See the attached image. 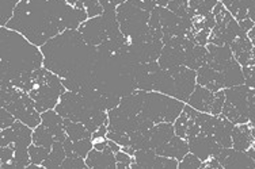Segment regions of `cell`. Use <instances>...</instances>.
<instances>
[{
  "instance_id": "6da1fadb",
  "label": "cell",
  "mask_w": 255,
  "mask_h": 169,
  "mask_svg": "<svg viewBox=\"0 0 255 169\" xmlns=\"http://www.w3.org/2000/svg\"><path fill=\"white\" fill-rule=\"evenodd\" d=\"M87 19L86 8L71 5L67 0H20L5 27L42 46L65 30L79 29Z\"/></svg>"
},
{
  "instance_id": "7a4b0ae2",
  "label": "cell",
  "mask_w": 255,
  "mask_h": 169,
  "mask_svg": "<svg viewBox=\"0 0 255 169\" xmlns=\"http://www.w3.org/2000/svg\"><path fill=\"white\" fill-rule=\"evenodd\" d=\"M44 67L56 73L68 91L83 92L94 88V69L98 49L84 41L82 33L65 30L41 46Z\"/></svg>"
},
{
  "instance_id": "3957f363",
  "label": "cell",
  "mask_w": 255,
  "mask_h": 169,
  "mask_svg": "<svg viewBox=\"0 0 255 169\" xmlns=\"http://www.w3.org/2000/svg\"><path fill=\"white\" fill-rule=\"evenodd\" d=\"M1 85L29 92L33 73L44 67V54L22 34L3 26L0 29Z\"/></svg>"
},
{
  "instance_id": "277c9868",
  "label": "cell",
  "mask_w": 255,
  "mask_h": 169,
  "mask_svg": "<svg viewBox=\"0 0 255 169\" xmlns=\"http://www.w3.org/2000/svg\"><path fill=\"white\" fill-rule=\"evenodd\" d=\"M134 78L137 89L162 92L182 101L189 100L197 85V72L194 69L185 65L163 69L157 61L136 64Z\"/></svg>"
},
{
  "instance_id": "5b68a950",
  "label": "cell",
  "mask_w": 255,
  "mask_h": 169,
  "mask_svg": "<svg viewBox=\"0 0 255 169\" xmlns=\"http://www.w3.org/2000/svg\"><path fill=\"white\" fill-rule=\"evenodd\" d=\"M118 107L136 119L140 131H145L162 122L174 123L185 104L162 92L137 89L123 97Z\"/></svg>"
},
{
  "instance_id": "8992f818",
  "label": "cell",
  "mask_w": 255,
  "mask_h": 169,
  "mask_svg": "<svg viewBox=\"0 0 255 169\" xmlns=\"http://www.w3.org/2000/svg\"><path fill=\"white\" fill-rule=\"evenodd\" d=\"M54 110L64 119L83 123L91 133H95L105 123H109V103L105 95L97 89L83 92L65 91Z\"/></svg>"
},
{
  "instance_id": "52a82bcc",
  "label": "cell",
  "mask_w": 255,
  "mask_h": 169,
  "mask_svg": "<svg viewBox=\"0 0 255 169\" xmlns=\"http://www.w3.org/2000/svg\"><path fill=\"white\" fill-rule=\"evenodd\" d=\"M78 30L84 41L98 50L121 53L127 48L128 38L120 29L116 10H105L103 14L84 20Z\"/></svg>"
},
{
  "instance_id": "ba28073f",
  "label": "cell",
  "mask_w": 255,
  "mask_h": 169,
  "mask_svg": "<svg viewBox=\"0 0 255 169\" xmlns=\"http://www.w3.org/2000/svg\"><path fill=\"white\" fill-rule=\"evenodd\" d=\"M65 89L67 88L64 87L61 79L44 67L33 73L31 85L27 93L34 101L35 108L39 114H42L48 110H53L57 106Z\"/></svg>"
},
{
  "instance_id": "9c48e42d",
  "label": "cell",
  "mask_w": 255,
  "mask_h": 169,
  "mask_svg": "<svg viewBox=\"0 0 255 169\" xmlns=\"http://www.w3.org/2000/svg\"><path fill=\"white\" fill-rule=\"evenodd\" d=\"M33 142L31 127L16 121L12 126L1 130V146L10 145L15 150L14 159L8 164H1V169H23L31 164L29 146Z\"/></svg>"
},
{
  "instance_id": "30bf717a",
  "label": "cell",
  "mask_w": 255,
  "mask_h": 169,
  "mask_svg": "<svg viewBox=\"0 0 255 169\" xmlns=\"http://www.w3.org/2000/svg\"><path fill=\"white\" fill-rule=\"evenodd\" d=\"M1 107H4L18 121L23 122L31 129H35L42 122L33 99L20 88L1 85Z\"/></svg>"
},
{
  "instance_id": "8fae6325",
  "label": "cell",
  "mask_w": 255,
  "mask_h": 169,
  "mask_svg": "<svg viewBox=\"0 0 255 169\" xmlns=\"http://www.w3.org/2000/svg\"><path fill=\"white\" fill-rule=\"evenodd\" d=\"M116 12L120 29L128 39L140 38L149 31L151 11L142 10L125 0L116 8Z\"/></svg>"
},
{
  "instance_id": "7c38bea8",
  "label": "cell",
  "mask_w": 255,
  "mask_h": 169,
  "mask_svg": "<svg viewBox=\"0 0 255 169\" xmlns=\"http://www.w3.org/2000/svg\"><path fill=\"white\" fill-rule=\"evenodd\" d=\"M250 87L247 85H236L226 89V103L223 107L221 115L230 119L232 123H247L249 118V108H250Z\"/></svg>"
},
{
  "instance_id": "4fadbf2b",
  "label": "cell",
  "mask_w": 255,
  "mask_h": 169,
  "mask_svg": "<svg viewBox=\"0 0 255 169\" xmlns=\"http://www.w3.org/2000/svg\"><path fill=\"white\" fill-rule=\"evenodd\" d=\"M162 39L156 38L151 31H148L145 35L140 38L128 39L127 48L124 49L123 53L136 64H145L157 61L163 50Z\"/></svg>"
},
{
  "instance_id": "5bb4252c",
  "label": "cell",
  "mask_w": 255,
  "mask_h": 169,
  "mask_svg": "<svg viewBox=\"0 0 255 169\" xmlns=\"http://www.w3.org/2000/svg\"><path fill=\"white\" fill-rule=\"evenodd\" d=\"M134 161L130 168H144V169H175L178 168L179 161L171 157H164L155 153L153 150H136L133 155Z\"/></svg>"
},
{
  "instance_id": "9a60e30c",
  "label": "cell",
  "mask_w": 255,
  "mask_h": 169,
  "mask_svg": "<svg viewBox=\"0 0 255 169\" xmlns=\"http://www.w3.org/2000/svg\"><path fill=\"white\" fill-rule=\"evenodd\" d=\"M187 142H189V149L191 153L196 155L201 161H206L212 157H217L223 149V146L213 137L205 134L204 131L197 134L196 137H193Z\"/></svg>"
},
{
  "instance_id": "2e32d148",
  "label": "cell",
  "mask_w": 255,
  "mask_h": 169,
  "mask_svg": "<svg viewBox=\"0 0 255 169\" xmlns=\"http://www.w3.org/2000/svg\"><path fill=\"white\" fill-rule=\"evenodd\" d=\"M223 168H255V160L247 152L223 148L216 157Z\"/></svg>"
},
{
  "instance_id": "e0dca14e",
  "label": "cell",
  "mask_w": 255,
  "mask_h": 169,
  "mask_svg": "<svg viewBox=\"0 0 255 169\" xmlns=\"http://www.w3.org/2000/svg\"><path fill=\"white\" fill-rule=\"evenodd\" d=\"M197 84H200L202 87L208 88V89H211L213 92L220 91V89L226 87L223 72L211 67L209 64L202 65L197 71Z\"/></svg>"
},
{
  "instance_id": "ac0fdd59",
  "label": "cell",
  "mask_w": 255,
  "mask_h": 169,
  "mask_svg": "<svg viewBox=\"0 0 255 169\" xmlns=\"http://www.w3.org/2000/svg\"><path fill=\"white\" fill-rule=\"evenodd\" d=\"M215 99H216V92L197 84L194 91L187 100V104L198 110V111L212 114L213 106H215Z\"/></svg>"
},
{
  "instance_id": "d6986e66",
  "label": "cell",
  "mask_w": 255,
  "mask_h": 169,
  "mask_svg": "<svg viewBox=\"0 0 255 169\" xmlns=\"http://www.w3.org/2000/svg\"><path fill=\"white\" fill-rule=\"evenodd\" d=\"M86 164L89 168L97 169H116L117 168V160H116V153L110 149L108 144V148L103 150H98L93 148L90 150L89 155L86 157Z\"/></svg>"
},
{
  "instance_id": "ffe728a7",
  "label": "cell",
  "mask_w": 255,
  "mask_h": 169,
  "mask_svg": "<svg viewBox=\"0 0 255 169\" xmlns=\"http://www.w3.org/2000/svg\"><path fill=\"white\" fill-rule=\"evenodd\" d=\"M231 137H232L234 149L241 152H247L255 141L253 135V126L250 123H239L234 126Z\"/></svg>"
},
{
  "instance_id": "44dd1931",
  "label": "cell",
  "mask_w": 255,
  "mask_h": 169,
  "mask_svg": "<svg viewBox=\"0 0 255 169\" xmlns=\"http://www.w3.org/2000/svg\"><path fill=\"white\" fill-rule=\"evenodd\" d=\"M174 129L178 137H181L183 140H191L193 137L201 133V127L197 123L196 119L187 114L185 110L179 114L175 122H174Z\"/></svg>"
},
{
  "instance_id": "7402d4cb",
  "label": "cell",
  "mask_w": 255,
  "mask_h": 169,
  "mask_svg": "<svg viewBox=\"0 0 255 169\" xmlns=\"http://www.w3.org/2000/svg\"><path fill=\"white\" fill-rule=\"evenodd\" d=\"M42 118V125H45L50 130V133L53 134L54 140L59 142H64L68 138L65 127H64V118L60 115L56 110H48L41 114Z\"/></svg>"
},
{
  "instance_id": "603a6c76",
  "label": "cell",
  "mask_w": 255,
  "mask_h": 169,
  "mask_svg": "<svg viewBox=\"0 0 255 169\" xmlns=\"http://www.w3.org/2000/svg\"><path fill=\"white\" fill-rule=\"evenodd\" d=\"M65 157H67V152H65L64 144L56 141L53 146H52L49 156L45 159V161L42 163L41 167L42 168H61V164H63Z\"/></svg>"
},
{
  "instance_id": "cb8c5ba5",
  "label": "cell",
  "mask_w": 255,
  "mask_h": 169,
  "mask_svg": "<svg viewBox=\"0 0 255 169\" xmlns=\"http://www.w3.org/2000/svg\"><path fill=\"white\" fill-rule=\"evenodd\" d=\"M64 127H65L68 138H71L74 142L84 140V138H93V133L83 123L74 122L71 119H64Z\"/></svg>"
},
{
  "instance_id": "d4e9b609",
  "label": "cell",
  "mask_w": 255,
  "mask_h": 169,
  "mask_svg": "<svg viewBox=\"0 0 255 169\" xmlns=\"http://www.w3.org/2000/svg\"><path fill=\"white\" fill-rule=\"evenodd\" d=\"M217 0H189V14L190 18L194 16H205L213 12Z\"/></svg>"
},
{
  "instance_id": "484cf974",
  "label": "cell",
  "mask_w": 255,
  "mask_h": 169,
  "mask_svg": "<svg viewBox=\"0 0 255 169\" xmlns=\"http://www.w3.org/2000/svg\"><path fill=\"white\" fill-rule=\"evenodd\" d=\"M56 142L53 134L45 125H38L33 131V144L38 146H45V148H52Z\"/></svg>"
},
{
  "instance_id": "4316f807",
  "label": "cell",
  "mask_w": 255,
  "mask_h": 169,
  "mask_svg": "<svg viewBox=\"0 0 255 169\" xmlns=\"http://www.w3.org/2000/svg\"><path fill=\"white\" fill-rule=\"evenodd\" d=\"M52 148H45V146H38V145H30L29 146V155L30 160H31V164L35 165H42V163L45 161V159L49 156ZM42 168V167H41Z\"/></svg>"
},
{
  "instance_id": "83f0119b",
  "label": "cell",
  "mask_w": 255,
  "mask_h": 169,
  "mask_svg": "<svg viewBox=\"0 0 255 169\" xmlns=\"http://www.w3.org/2000/svg\"><path fill=\"white\" fill-rule=\"evenodd\" d=\"M20 0H1V15H0V24L5 26L8 20L12 18L14 11Z\"/></svg>"
},
{
  "instance_id": "f1b7e54d",
  "label": "cell",
  "mask_w": 255,
  "mask_h": 169,
  "mask_svg": "<svg viewBox=\"0 0 255 169\" xmlns=\"http://www.w3.org/2000/svg\"><path fill=\"white\" fill-rule=\"evenodd\" d=\"M167 8L181 18L191 19L190 14H189V0H171L167 4Z\"/></svg>"
},
{
  "instance_id": "f546056e",
  "label": "cell",
  "mask_w": 255,
  "mask_h": 169,
  "mask_svg": "<svg viewBox=\"0 0 255 169\" xmlns=\"http://www.w3.org/2000/svg\"><path fill=\"white\" fill-rule=\"evenodd\" d=\"M74 142V141H72ZM94 148L93 144V138H84V140L76 141L72 144V149H74L75 156H78V157H83L86 159L87 155H89V152Z\"/></svg>"
},
{
  "instance_id": "4dcf8cb0",
  "label": "cell",
  "mask_w": 255,
  "mask_h": 169,
  "mask_svg": "<svg viewBox=\"0 0 255 169\" xmlns=\"http://www.w3.org/2000/svg\"><path fill=\"white\" fill-rule=\"evenodd\" d=\"M178 168L182 169H197V168H204V161L198 159L196 155L193 153H187L183 159L179 161Z\"/></svg>"
},
{
  "instance_id": "1f68e13d",
  "label": "cell",
  "mask_w": 255,
  "mask_h": 169,
  "mask_svg": "<svg viewBox=\"0 0 255 169\" xmlns=\"http://www.w3.org/2000/svg\"><path fill=\"white\" fill-rule=\"evenodd\" d=\"M82 4L84 5V8L87 10L89 18H94V16H98V15L103 14L105 8L101 4L99 0H79Z\"/></svg>"
},
{
  "instance_id": "d6a6232c",
  "label": "cell",
  "mask_w": 255,
  "mask_h": 169,
  "mask_svg": "<svg viewBox=\"0 0 255 169\" xmlns=\"http://www.w3.org/2000/svg\"><path fill=\"white\" fill-rule=\"evenodd\" d=\"M63 169H72V168H89L83 157H65V160L61 164Z\"/></svg>"
},
{
  "instance_id": "836d02e7",
  "label": "cell",
  "mask_w": 255,
  "mask_h": 169,
  "mask_svg": "<svg viewBox=\"0 0 255 169\" xmlns=\"http://www.w3.org/2000/svg\"><path fill=\"white\" fill-rule=\"evenodd\" d=\"M116 160H117V168L124 169V168H130V165L134 161V159H132V156L128 155L127 152L124 150H120L116 153Z\"/></svg>"
},
{
  "instance_id": "e575fe53",
  "label": "cell",
  "mask_w": 255,
  "mask_h": 169,
  "mask_svg": "<svg viewBox=\"0 0 255 169\" xmlns=\"http://www.w3.org/2000/svg\"><path fill=\"white\" fill-rule=\"evenodd\" d=\"M0 119H1V123H0V127H1V130L3 129H7V127H10L15 123V122L18 121L16 118H15L12 114H11L8 110H5L4 107H1V110H0Z\"/></svg>"
},
{
  "instance_id": "d590c367",
  "label": "cell",
  "mask_w": 255,
  "mask_h": 169,
  "mask_svg": "<svg viewBox=\"0 0 255 169\" xmlns=\"http://www.w3.org/2000/svg\"><path fill=\"white\" fill-rule=\"evenodd\" d=\"M129 3H132V4L137 5L140 8L145 11H152L153 8H156L157 5L156 3L153 1V0H127Z\"/></svg>"
},
{
  "instance_id": "8d00e7d4",
  "label": "cell",
  "mask_w": 255,
  "mask_h": 169,
  "mask_svg": "<svg viewBox=\"0 0 255 169\" xmlns=\"http://www.w3.org/2000/svg\"><path fill=\"white\" fill-rule=\"evenodd\" d=\"M105 10H116L118 5L124 3L125 0H99Z\"/></svg>"
},
{
  "instance_id": "74e56055",
  "label": "cell",
  "mask_w": 255,
  "mask_h": 169,
  "mask_svg": "<svg viewBox=\"0 0 255 169\" xmlns=\"http://www.w3.org/2000/svg\"><path fill=\"white\" fill-rule=\"evenodd\" d=\"M238 23H239L241 29L243 30L245 33H249V31H250V30L254 27V24H255L254 22L250 19V18H246V19H243V20H239Z\"/></svg>"
},
{
  "instance_id": "f35d334b",
  "label": "cell",
  "mask_w": 255,
  "mask_h": 169,
  "mask_svg": "<svg viewBox=\"0 0 255 169\" xmlns=\"http://www.w3.org/2000/svg\"><path fill=\"white\" fill-rule=\"evenodd\" d=\"M156 3L157 7H167V4L171 1V0H153Z\"/></svg>"
},
{
  "instance_id": "ab89813d",
  "label": "cell",
  "mask_w": 255,
  "mask_h": 169,
  "mask_svg": "<svg viewBox=\"0 0 255 169\" xmlns=\"http://www.w3.org/2000/svg\"><path fill=\"white\" fill-rule=\"evenodd\" d=\"M251 65H255V45L253 48V58H251Z\"/></svg>"
}]
</instances>
